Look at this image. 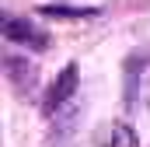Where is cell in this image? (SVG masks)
Listing matches in <instances>:
<instances>
[{
  "label": "cell",
  "mask_w": 150,
  "mask_h": 147,
  "mask_svg": "<svg viewBox=\"0 0 150 147\" xmlns=\"http://www.w3.org/2000/svg\"><path fill=\"white\" fill-rule=\"evenodd\" d=\"M98 147H140V137L129 123H108L98 133Z\"/></svg>",
  "instance_id": "4"
},
{
  "label": "cell",
  "mask_w": 150,
  "mask_h": 147,
  "mask_svg": "<svg viewBox=\"0 0 150 147\" xmlns=\"http://www.w3.org/2000/svg\"><path fill=\"white\" fill-rule=\"evenodd\" d=\"M38 14L45 18H63V21H84V18H98L101 7H77V4H42Z\"/></svg>",
  "instance_id": "5"
},
{
  "label": "cell",
  "mask_w": 150,
  "mask_h": 147,
  "mask_svg": "<svg viewBox=\"0 0 150 147\" xmlns=\"http://www.w3.org/2000/svg\"><path fill=\"white\" fill-rule=\"evenodd\" d=\"M4 70H7V81L18 88V91H32L38 81V70L28 63V60H21V56H14V53H7L4 56Z\"/></svg>",
  "instance_id": "3"
},
{
  "label": "cell",
  "mask_w": 150,
  "mask_h": 147,
  "mask_svg": "<svg viewBox=\"0 0 150 147\" xmlns=\"http://www.w3.org/2000/svg\"><path fill=\"white\" fill-rule=\"evenodd\" d=\"M77 88H80V67H77V63H67L63 70L56 74V81H52V88H49V95H45V112H49V116H59V112L74 102Z\"/></svg>",
  "instance_id": "2"
},
{
  "label": "cell",
  "mask_w": 150,
  "mask_h": 147,
  "mask_svg": "<svg viewBox=\"0 0 150 147\" xmlns=\"http://www.w3.org/2000/svg\"><path fill=\"white\" fill-rule=\"evenodd\" d=\"M0 32L11 46H28V49H45L49 46V32L38 28L32 18H18V14H4L0 18Z\"/></svg>",
  "instance_id": "1"
}]
</instances>
